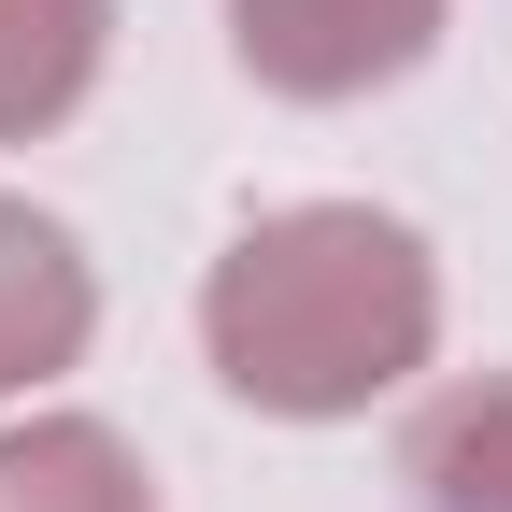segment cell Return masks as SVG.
<instances>
[{"instance_id":"1","label":"cell","mask_w":512,"mask_h":512,"mask_svg":"<svg viewBox=\"0 0 512 512\" xmlns=\"http://www.w3.org/2000/svg\"><path fill=\"white\" fill-rule=\"evenodd\" d=\"M200 356L242 413L342 427L441 356V256L370 200H285L200 271Z\"/></svg>"},{"instance_id":"2","label":"cell","mask_w":512,"mask_h":512,"mask_svg":"<svg viewBox=\"0 0 512 512\" xmlns=\"http://www.w3.org/2000/svg\"><path fill=\"white\" fill-rule=\"evenodd\" d=\"M441 15H456V0H228V57L271 100L342 114V100L413 86L441 57Z\"/></svg>"},{"instance_id":"3","label":"cell","mask_w":512,"mask_h":512,"mask_svg":"<svg viewBox=\"0 0 512 512\" xmlns=\"http://www.w3.org/2000/svg\"><path fill=\"white\" fill-rule=\"evenodd\" d=\"M86 342H100V271H86V242L57 228L43 200L0 185V399L57 384Z\"/></svg>"},{"instance_id":"4","label":"cell","mask_w":512,"mask_h":512,"mask_svg":"<svg viewBox=\"0 0 512 512\" xmlns=\"http://www.w3.org/2000/svg\"><path fill=\"white\" fill-rule=\"evenodd\" d=\"M0 512H157V470L100 413H29L0 427Z\"/></svg>"},{"instance_id":"5","label":"cell","mask_w":512,"mask_h":512,"mask_svg":"<svg viewBox=\"0 0 512 512\" xmlns=\"http://www.w3.org/2000/svg\"><path fill=\"white\" fill-rule=\"evenodd\" d=\"M114 57V0H0V143L72 128Z\"/></svg>"},{"instance_id":"6","label":"cell","mask_w":512,"mask_h":512,"mask_svg":"<svg viewBox=\"0 0 512 512\" xmlns=\"http://www.w3.org/2000/svg\"><path fill=\"white\" fill-rule=\"evenodd\" d=\"M399 484H413V512H512V370L441 384L399 427Z\"/></svg>"}]
</instances>
